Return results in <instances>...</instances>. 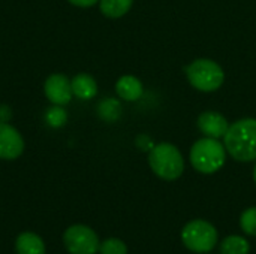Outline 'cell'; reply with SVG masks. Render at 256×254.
<instances>
[{"label":"cell","mask_w":256,"mask_h":254,"mask_svg":"<svg viewBox=\"0 0 256 254\" xmlns=\"http://www.w3.org/2000/svg\"><path fill=\"white\" fill-rule=\"evenodd\" d=\"M224 145L237 162L256 160V118H242L230 124Z\"/></svg>","instance_id":"6da1fadb"},{"label":"cell","mask_w":256,"mask_h":254,"mask_svg":"<svg viewBox=\"0 0 256 254\" xmlns=\"http://www.w3.org/2000/svg\"><path fill=\"white\" fill-rule=\"evenodd\" d=\"M148 165L152 171L165 181H174L184 172V159L180 150L170 144H156L148 153Z\"/></svg>","instance_id":"7a4b0ae2"},{"label":"cell","mask_w":256,"mask_h":254,"mask_svg":"<svg viewBox=\"0 0 256 254\" xmlns=\"http://www.w3.org/2000/svg\"><path fill=\"white\" fill-rule=\"evenodd\" d=\"M226 154V148L219 139L204 136L192 145L190 163L198 172L210 175L218 172L225 165Z\"/></svg>","instance_id":"3957f363"},{"label":"cell","mask_w":256,"mask_h":254,"mask_svg":"<svg viewBox=\"0 0 256 254\" xmlns=\"http://www.w3.org/2000/svg\"><path fill=\"white\" fill-rule=\"evenodd\" d=\"M186 76L190 85L200 91L212 93L222 87L225 73L220 64L210 58H196L186 67Z\"/></svg>","instance_id":"277c9868"},{"label":"cell","mask_w":256,"mask_h":254,"mask_svg":"<svg viewBox=\"0 0 256 254\" xmlns=\"http://www.w3.org/2000/svg\"><path fill=\"white\" fill-rule=\"evenodd\" d=\"M182 241L194 253H208L218 244V231L206 220H192L183 228Z\"/></svg>","instance_id":"5b68a950"},{"label":"cell","mask_w":256,"mask_h":254,"mask_svg":"<svg viewBox=\"0 0 256 254\" xmlns=\"http://www.w3.org/2000/svg\"><path fill=\"white\" fill-rule=\"evenodd\" d=\"M63 243L70 254H96L100 246L94 231L84 225L68 228L63 235Z\"/></svg>","instance_id":"8992f818"},{"label":"cell","mask_w":256,"mask_h":254,"mask_svg":"<svg viewBox=\"0 0 256 254\" xmlns=\"http://www.w3.org/2000/svg\"><path fill=\"white\" fill-rule=\"evenodd\" d=\"M44 93L52 105H60V106L68 105L74 97L70 79L63 73L50 75L44 84Z\"/></svg>","instance_id":"52a82bcc"},{"label":"cell","mask_w":256,"mask_h":254,"mask_svg":"<svg viewBox=\"0 0 256 254\" xmlns=\"http://www.w3.org/2000/svg\"><path fill=\"white\" fill-rule=\"evenodd\" d=\"M24 151V139L21 133L9 123L0 121V159L15 160Z\"/></svg>","instance_id":"ba28073f"},{"label":"cell","mask_w":256,"mask_h":254,"mask_svg":"<svg viewBox=\"0 0 256 254\" xmlns=\"http://www.w3.org/2000/svg\"><path fill=\"white\" fill-rule=\"evenodd\" d=\"M198 129L200 132L207 136V138H213V139H220L226 135L228 129H230V123L228 120L216 111H206L198 117Z\"/></svg>","instance_id":"9c48e42d"},{"label":"cell","mask_w":256,"mask_h":254,"mask_svg":"<svg viewBox=\"0 0 256 254\" xmlns=\"http://www.w3.org/2000/svg\"><path fill=\"white\" fill-rule=\"evenodd\" d=\"M116 93L124 102H135L142 96L144 87H142V82L136 76L123 75L116 82Z\"/></svg>","instance_id":"30bf717a"},{"label":"cell","mask_w":256,"mask_h":254,"mask_svg":"<svg viewBox=\"0 0 256 254\" xmlns=\"http://www.w3.org/2000/svg\"><path fill=\"white\" fill-rule=\"evenodd\" d=\"M72 93L81 100H90L98 94V82L88 73H76L70 79Z\"/></svg>","instance_id":"8fae6325"},{"label":"cell","mask_w":256,"mask_h":254,"mask_svg":"<svg viewBox=\"0 0 256 254\" xmlns=\"http://www.w3.org/2000/svg\"><path fill=\"white\" fill-rule=\"evenodd\" d=\"M15 249L18 254H45L44 241L32 232L20 234L15 241Z\"/></svg>","instance_id":"7c38bea8"},{"label":"cell","mask_w":256,"mask_h":254,"mask_svg":"<svg viewBox=\"0 0 256 254\" xmlns=\"http://www.w3.org/2000/svg\"><path fill=\"white\" fill-rule=\"evenodd\" d=\"M134 0H99V9L106 18H122L130 7Z\"/></svg>","instance_id":"4fadbf2b"},{"label":"cell","mask_w":256,"mask_h":254,"mask_svg":"<svg viewBox=\"0 0 256 254\" xmlns=\"http://www.w3.org/2000/svg\"><path fill=\"white\" fill-rule=\"evenodd\" d=\"M98 115L106 123H114L122 117V103L112 97L102 99L98 103Z\"/></svg>","instance_id":"5bb4252c"},{"label":"cell","mask_w":256,"mask_h":254,"mask_svg":"<svg viewBox=\"0 0 256 254\" xmlns=\"http://www.w3.org/2000/svg\"><path fill=\"white\" fill-rule=\"evenodd\" d=\"M250 246L248 240L238 235H230L220 243V254H249Z\"/></svg>","instance_id":"9a60e30c"},{"label":"cell","mask_w":256,"mask_h":254,"mask_svg":"<svg viewBox=\"0 0 256 254\" xmlns=\"http://www.w3.org/2000/svg\"><path fill=\"white\" fill-rule=\"evenodd\" d=\"M45 123L52 129H60L68 123V112L60 105H52L45 112Z\"/></svg>","instance_id":"2e32d148"},{"label":"cell","mask_w":256,"mask_h":254,"mask_svg":"<svg viewBox=\"0 0 256 254\" xmlns=\"http://www.w3.org/2000/svg\"><path fill=\"white\" fill-rule=\"evenodd\" d=\"M240 228L242 231L249 235L256 237V207L248 208L240 217Z\"/></svg>","instance_id":"e0dca14e"},{"label":"cell","mask_w":256,"mask_h":254,"mask_svg":"<svg viewBox=\"0 0 256 254\" xmlns=\"http://www.w3.org/2000/svg\"><path fill=\"white\" fill-rule=\"evenodd\" d=\"M100 254H128V247L122 240L110 238L99 246Z\"/></svg>","instance_id":"ac0fdd59"},{"label":"cell","mask_w":256,"mask_h":254,"mask_svg":"<svg viewBox=\"0 0 256 254\" xmlns=\"http://www.w3.org/2000/svg\"><path fill=\"white\" fill-rule=\"evenodd\" d=\"M68 1L78 7H90V6H94L99 0H68Z\"/></svg>","instance_id":"d6986e66"},{"label":"cell","mask_w":256,"mask_h":254,"mask_svg":"<svg viewBox=\"0 0 256 254\" xmlns=\"http://www.w3.org/2000/svg\"><path fill=\"white\" fill-rule=\"evenodd\" d=\"M10 117H12L10 108H9L8 105H2V106H0V121H2V123H8Z\"/></svg>","instance_id":"ffe728a7"},{"label":"cell","mask_w":256,"mask_h":254,"mask_svg":"<svg viewBox=\"0 0 256 254\" xmlns=\"http://www.w3.org/2000/svg\"><path fill=\"white\" fill-rule=\"evenodd\" d=\"M254 181H255V184H256V165H255V168H254Z\"/></svg>","instance_id":"44dd1931"}]
</instances>
